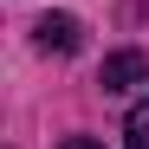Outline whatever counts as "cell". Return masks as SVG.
<instances>
[{
	"instance_id": "1",
	"label": "cell",
	"mask_w": 149,
	"mask_h": 149,
	"mask_svg": "<svg viewBox=\"0 0 149 149\" xmlns=\"http://www.w3.org/2000/svg\"><path fill=\"white\" fill-rule=\"evenodd\" d=\"M143 78H149V58L136 52V45H130V52H110L104 71H97V84H104V91H136Z\"/></svg>"
},
{
	"instance_id": "2",
	"label": "cell",
	"mask_w": 149,
	"mask_h": 149,
	"mask_svg": "<svg viewBox=\"0 0 149 149\" xmlns=\"http://www.w3.org/2000/svg\"><path fill=\"white\" fill-rule=\"evenodd\" d=\"M33 33H39V52H78V45H84V26L71 13H45Z\"/></svg>"
},
{
	"instance_id": "3",
	"label": "cell",
	"mask_w": 149,
	"mask_h": 149,
	"mask_svg": "<svg viewBox=\"0 0 149 149\" xmlns=\"http://www.w3.org/2000/svg\"><path fill=\"white\" fill-rule=\"evenodd\" d=\"M123 143H130V149H149V97L130 104V117H123Z\"/></svg>"
},
{
	"instance_id": "4",
	"label": "cell",
	"mask_w": 149,
	"mask_h": 149,
	"mask_svg": "<svg viewBox=\"0 0 149 149\" xmlns=\"http://www.w3.org/2000/svg\"><path fill=\"white\" fill-rule=\"evenodd\" d=\"M65 149H104V143H91V136H71V143H65Z\"/></svg>"
}]
</instances>
